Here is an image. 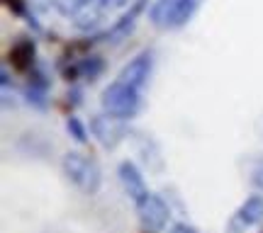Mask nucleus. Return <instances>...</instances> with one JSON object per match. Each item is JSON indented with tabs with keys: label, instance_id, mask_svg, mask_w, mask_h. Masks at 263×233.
Masks as SVG:
<instances>
[{
	"label": "nucleus",
	"instance_id": "obj_10",
	"mask_svg": "<svg viewBox=\"0 0 263 233\" xmlns=\"http://www.w3.org/2000/svg\"><path fill=\"white\" fill-rule=\"evenodd\" d=\"M34 58H37V44H34V39L22 37L10 47V63L20 73L32 71L34 68Z\"/></svg>",
	"mask_w": 263,
	"mask_h": 233
},
{
	"label": "nucleus",
	"instance_id": "obj_7",
	"mask_svg": "<svg viewBox=\"0 0 263 233\" xmlns=\"http://www.w3.org/2000/svg\"><path fill=\"white\" fill-rule=\"evenodd\" d=\"M151 71H154V56H151V51H141L122 68L120 80H124L127 85L137 88V90H144V85L149 83L151 78Z\"/></svg>",
	"mask_w": 263,
	"mask_h": 233
},
{
	"label": "nucleus",
	"instance_id": "obj_5",
	"mask_svg": "<svg viewBox=\"0 0 263 233\" xmlns=\"http://www.w3.org/2000/svg\"><path fill=\"white\" fill-rule=\"evenodd\" d=\"M90 134L95 136V141L103 146V149H117L120 143L124 141V136H129V129L124 119L115 117L110 112H103V114H95L90 119Z\"/></svg>",
	"mask_w": 263,
	"mask_h": 233
},
{
	"label": "nucleus",
	"instance_id": "obj_17",
	"mask_svg": "<svg viewBox=\"0 0 263 233\" xmlns=\"http://www.w3.org/2000/svg\"><path fill=\"white\" fill-rule=\"evenodd\" d=\"M168 233H197V228L195 226H190V224H185V221H178V224L171 226Z\"/></svg>",
	"mask_w": 263,
	"mask_h": 233
},
{
	"label": "nucleus",
	"instance_id": "obj_6",
	"mask_svg": "<svg viewBox=\"0 0 263 233\" xmlns=\"http://www.w3.org/2000/svg\"><path fill=\"white\" fill-rule=\"evenodd\" d=\"M137 214H139V224L144 226V231L159 233L168 224L171 209L159 195H151L149 192L141 202H137Z\"/></svg>",
	"mask_w": 263,
	"mask_h": 233
},
{
	"label": "nucleus",
	"instance_id": "obj_11",
	"mask_svg": "<svg viewBox=\"0 0 263 233\" xmlns=\"http://www.w3.org/2000/svg\"><path fill=\"white\" fill-rule=\"evenodd\" d=\"M263 221V195H251L246 197L241 206L234 214V226L236 228H251Z\"/></svg>",
	"mask_w": 263,
	"mask_h": 233
},
{
	"label": "nucleus",
	"instance_id": "obj_16",
	"mask_svg": "<svg viewBox=\"0 0 263 233\" xmlns=\"http://www.w3.org/2000/svg\"><path fill=\"white\" fill-rule=\"evenodd\" d=\"M5 5H8L15 15H20V17H27V0H5Z\"/></svg>",
	"mask_w": 263,
	"mask_h": 233
},
{
	"label": "nucleus",
	"instance_id": "obj_2",
	"mask_svg": "<svg viewBox=\"0 0 263 233\" xmlns=\"http://www.w3.org/2000/svg\"><path fill=\"white\" fill-rule=\"evenodd\" d=\"M100 102H103L105 112L115 114V117H120V119H129V117H134V114L139 112V107H141V90L132 88V85H127L124 80H120V78H117L115 83H110L103 90Z\"/></svg>",
	"mask_w": 263,
	"mask_h": 233
},
{
	"label": "nucleus",
	"instance_id": "obj_1",
	"mask_svg": "<svg viewBox=\"0 0 263 233\" xmlns=\"http://www.w3.org/2000/svg\"><path fill=\"white\" fill-rule=\"evenodd\" d=\"M61 168L68 182L78 187L83 195H98V189L103 185V173L90 156H85L81 151H68L61 160Z\"/></svg>",
	"mask_w": 263,
	"mask_h": 233
},
{
	"label": "nucleus",
	"instance_id": "obj_14",
	"mask_svg": "<svg viewBox=\"0 0 263 233\" xmlns=\"http://www.w3.org/2000/svg\"><path fill=\"white\" fill-rule=\"evenodd\" d=\"M103 61L98 56H85L81 58L76 66H71L68 71H66V75H68V80H76V78H88V80H95L98 75L103 73Z\"/></svg>",
	"mask_w": 263,
	"mask_h": 233
},
{
	"label": "nucleus",
	"instance_id": "obj_8",
	"mask_svg": "<svg viewBox=\"0 0 263 233\" xmlns=\"http://www.w3.org/2000/svg\"><path fill=\"white\" fill-rule=\"evenodd\" d=\"M117 175H120V182H122L127 197H129L134 204H137V202H141L144 197L149 195V187H146V182H144L141 170L137 168L132 160H122V163L117 165Z\"/></svg>",
	"mask_w": 263,
	"mask_h": 233
},
{
	"label": "nucleus",
	"instance_id": "obj_3",
	"mask_svg": "<svg viewBox=\"0 0 263 233\" xmlns=\"http://www.w3.org/2000/svg\"><path fill=\"white\" fill-rule=\"evenodd\" d=\"M54 5L81 32H90L98 27L103 19V12L107 10L105 0H54Z\"/></svg>",
	"mask_w": 263,
	"mask_h": 233
},
{
	"label": "nucleus",
	"instance_id": "obj_15",
	"mask_svg": "<svg viewBox=\"0 0 263 233\" xmlns=\"http://www.w3.org/2000/svg\"><path fill=\"white\" fill-rule=\"evenodd\" d=\"M66 129H68V134H71L78 143H85V141H88V129L83 126V121L78 119V117H68V121H66Z\"/></svg>",
	"mask_w": 263,
	"mask_h": 233
},
{
	"label": "nucleus",
	"instance_id": "obj_9",
	"mask_svg": "<svg viewBox=\"0 0 263 233\" xmlns=\"http://www.w3.org/2000/svg\"><path fill=\"white\" fill-rule=\"evenodd\" d=\"M129 136L134 139V146H137V153L141 156V163L149 170H154V173H161L163 170V156H161L156 141L149 139L146 134H139V131H132Z\"/></svg>",
	"mask_w": 263,
	"mask_h": 233
},
{
	"label": "nucleus",
	"instance_id": "obj_4",
	"mask_svg": "<svg viewBox=\"0 0 263 233\" xmlns=\"http://www.w3.org/2000/svg\"><path fill=\"white\" fill-rule=\"evenodd\" d=\"M195 10L197 0H154L149 19L159 29H178L193 17Z\"/></svg>",
	"mask_w": 263,
	"mask_h": 233
},
{
	"label": "nucleus",
	"instance_id": "obj_20",
	"mask_svg": "<svg viewBox=\"0 0 263 233\" xmlns=\"http://www.w3.org/2000/svg\"><path fill=\"white\" fill-rule=\"evenodd\" d=\"M29 3H39V0H29Z\"/></svg>",
	"mask_w": 263,
	"mask_h": 233
},
{
	"label": "nucleus",
	"instance_id": "obj_19",
	"mask_svg": "<svg viewBox=\"0 0 263 233\" xmlns=\"http://www.w3.org/2000/svg\"><path fill=\"white\" fill-rule=\"evenodd\" d=\"M134 0H105V8L110 10H120V8H127V5H132Z\"/></svg>",
	"mask_w": 263,
	"mask_h": 233
},
{
	"label": "nucleus",
	"instance_id": "obj_18",
	"mask_svg": "<svg viewBox=\"0 0 263 233\" xmlns=\"http://www.w3.org/2000/svg\"><path fill=\"white\" fill-rule=\"evenodd\" d=\"M251 185H254L256 189L263 195V165H258V168L254 170V175H251Z\"/></svg>",
	"mask_w": 263,
	"mask_h": 233
},
{
	"label": "nucleus",
	"instance_id": "obj_21",
	"mask_svg": "<svg viewBox=\"0 0 263 233\" xmlns=\"http://www.w3.org/2000/svg\"><path fill=\"white\" fill-rule=\"evenodd\" d=\"M261 233H263V231H261Z\"/></svg>",
	"mask_w": 263,
	"mask_h": 233
},
{
	"label": "nucleus",
	"instance_id": "obj_13",
	"mask_svg": "<svg viewBox=\"0 0 263 233\" xmlns=\"http://www.w3.org/2000/svg\"><path fill=\"white\" fill-rule=\"evenodd\" d=\"M25 95H27V100L34 107H47V95H49V78L42 71L37 68H32V73H29V80H27V88H25Z\"/></svg>",
	"mask_w": 263,
	"mask_h": 233
},
{
	"label": "nucleus",
	"instance_id": "obj_12",
	"mask_svg": "<svg viewBox=\"0 0 263 233\" xmlns=\"http://www.w3.org/2000/svg\"><path fill=\"white\" fill-rule=\"evenodd\" d=\"M144 8H146V0H134V3L129 5V10H127L122 17H120L112 27H110L107 39H110V41H120L122 37H127V34L132 32V27L137 25V17L141 15V10H144Z\"/></svg>",
	"mask_w": 263,
	"mask_h": 233
}]
</instances>
